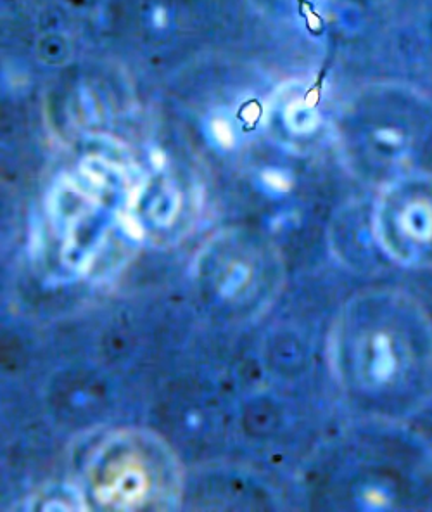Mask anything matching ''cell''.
<instances>
[{
	"mask_svg": "<svg viewBox=\"0 0 432 512\" xmlns=\"http://www.w3.org/2000/svg\"><path fill=\"white\" fill-rule=\"evenodd\" d=\"M341 383L375 409H407L432 386V327L403 296H372L346 314L336 336Z\"/></svg>",
	"mask_w": 432,
	"mask_h": 512,
	"instance_id": "6da1fadb",
	"label": "cell"
},
{
	"mask_svg": "<svg viewBox=\"0 0 432 512\" xmlns=\"http://www.w3.org/2000/svg\"><path fill=\"white\" fill-rule=\"evenodd\" d=\"M90 495L102 509H170L180 492L172 450L159 436L123 431L102 443L87 468Z\"/></svg>",
	"mask_w": 432,
	"mask_h": 512,
	"instance_id": "7a4b0ae2",
	"label": "cell"
},
{
	"mask_svg": "<svg viewBox=\"0 0 432 512\" xmlns=\"http://www.w3.org/2000/svg\"><path fill=\"white\" fill-rule=\"evenodd\" d=\"M377 232L394 258H432V184L403 182L389 187L377 212Z\"/></svg>",
	"mask_w": 432,
	"mask_h": 512,
	"instance_id": "3957f363",
	"label": "cell"
}]
</instances>
